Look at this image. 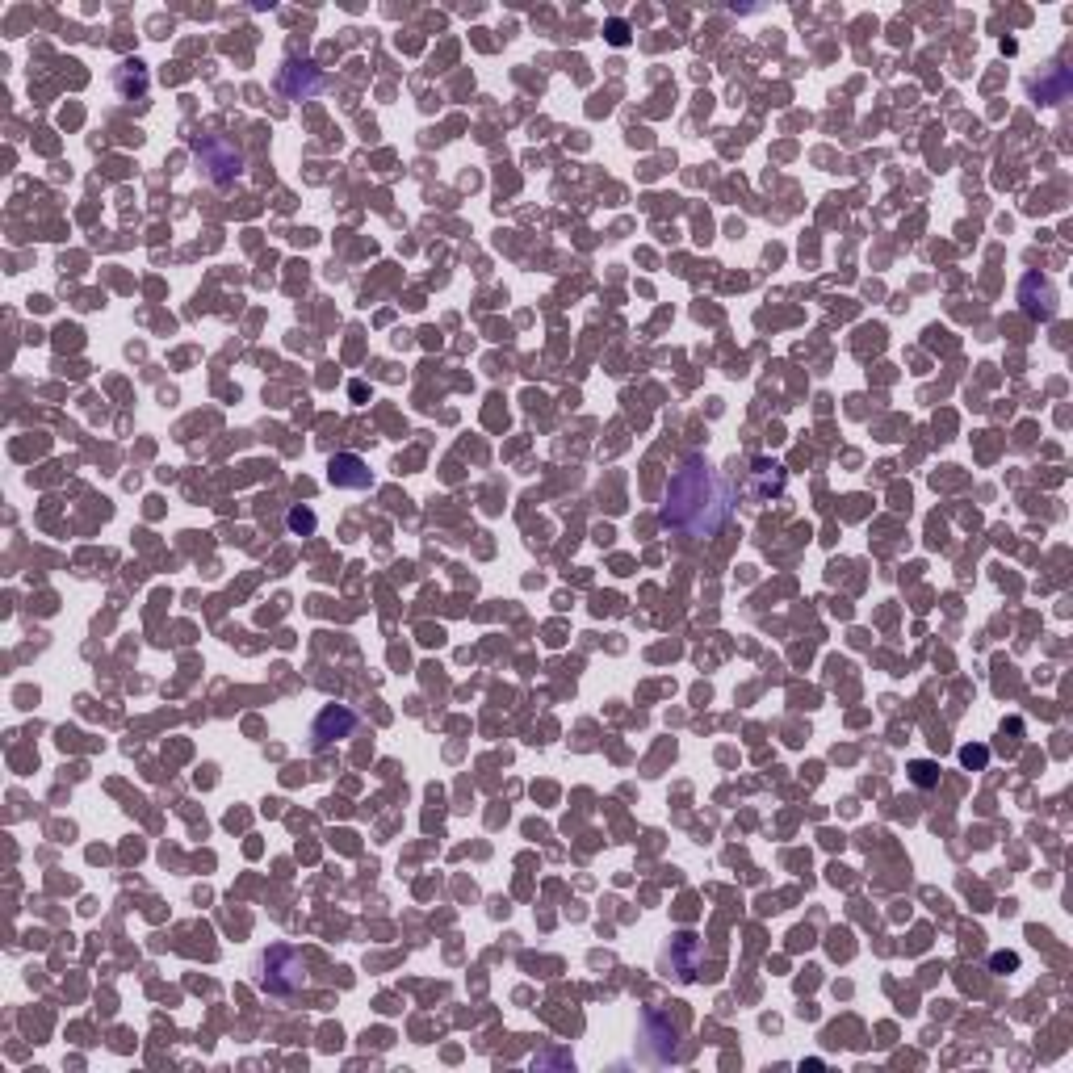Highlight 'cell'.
I'll return each instance as SVG.
<instances>
[{"label": "cell", "mask_w": 1073, "mask_h": 1073, "mask_svg": "<svg viewBox=\"0 0 1073 1073\" xmlns=\"http://www.w3.org/2000/svg\"><path fill=\"white\" fill-rule=\"evenodd\" d=\"M1015 965H1019L1015 956H994V969H1015Z\"/></svg>", "instance_id": "7c38bea8"}, {"label": "cell", "mask_w": 1073, "mask_h": 1073, "mask_svg": "<svg viewBox=\"0 0 1073 1073\" xmlns=\"http://www.w3.org/2000/svg\"><path fill=\"white\" fill-rule=\"evenodd\" d=\"M290 529H294V533H311V529H315V512L294 508V512H290Z\"/></svg>", "instance_id": "30bf717a"}, {"label": "cell", "mask_w": 1073, "mask_h": 1073, "mask_svg": "<svg viewBox=\"0 0 1073 1073\" xmlns=\"http://www.w3.org/2000/svg\"><path fill=\"white\" fill-rule=\"evenodd\" d=\"M910 780L918 788H931V784H939V768H935V763H927V759H918V763H910Z\"/></svg>", "instance_id": "9c48e42d"}, {"label": "cell", "mask_w": 1073, "mask_h": 1073, "mask_svg": "<svg viewBox=\"0 0 1073 1073\" xmlns=\"http://www.w3.org/2000/svg\"><path fill=\"white\" fill-rule=\"evenodd\" d=\"M327 478H332L336 487H357V491H365L369 483H374V474H369V466L361 462V457H353V453H340V457H332V462H327Z\"/></svg>", "instance_id": "52a82bcc"}, {"label": "cell", "mask_w": 1073, "mask_h": 1073, "mask_svg": "<svg viewBox=\"0 0 1073 1073\" xmlns=\"http://www.w3.org/2000/svg\"><path fill=\"white\" fill-rule=\"evenodd\" d=\"M730 503H726V487L717 483L713 466L705 457H688V462L671 474L667 483V499H663V529L684 533V537H709L721 529Z\"/></svg>", "instance_id": "6da1fadb"}, {"label": "cell", "mask_w": 1073, "mask_h": 1073, "mask_svg": "<svg viewBox=\"0 0 1073 1073\" xmlns=\"http://www.w3.org/2000/svg\"><path fill=\"white\" fill-rule=\"evenodd\" d=\"M642 1040H646V1044H659V1053H654V1061H659V1065L675 1061V1027H671L667 1015L646 1011V1019H642Z\"/></svg>", "instance_id": "8992f818"}, {"label": "cell", "mask_w": 1073, "mask_h": 1073, "mask_svg": "<svg viewBox=\"0 0 1073 1073\" xmlns=\"http://www.w3.org/2000/svg\"><path fill=\"white\" fill-rule=\"evenodd\" d=\"M193 156H197V172L218 185V189H227L239 181V172H244V156L235 151L231 139L223 135H202V139H193Z\"/></svg>", "instance_id": "7a4b0ae2"}, {"label": "cell", "mask_w": 1073, "mask_h": 1073, "mask_svg": "<svg viewBox=\"0 0 1073 1073\" xmlns=\"http://www.w3.org/2000/svg\"><path fill=\"white\" fill-rule=\"evenodd\" d=\"M327 84V76L315 68V63H286L277 76V89L286 93L290 101H306V97H315L319 89Z\"/></svg>", "instance_id": "277c9868"}, {"label": "cell", "mask_w": 1073, "mask_h": 1073, "mask_svg": "<svg viewBox=\"0 0 1073 1073\" xmlns=\"http://www.w3.org/2000/svg\"><path fill=\"white\" fill-rule=\"evenodd\" d=\"M302 981H306V960H302V952L281 948V944L265 952V977H260V990H265V994L290 998V994L302 990Z\"/></svg>", "instance_id": "3957f363"}, {"label": "cell", "mask_w": 1073, "mask_h": 1073, "mask_svg": "<svg viewBox=\"0 0 1073 1073\" xmlns=\"http://www.w3.org/2000/svg\"><path fill=\"white\" fill-rule=\"evenodd\" d=\"M353 730H357V713L353 709H344V705L323 709L319 721H315V751H327L336 738H348Z\"/></svg>", "instance_id": "5b68a950"}, {"label": "cell", "mask_w": 1073, "mask_h": 1073, "mask_svg": "<svg viewBox=\"0 0 1073 1073\" xmlns=\"http://www.w3.org/2000/svg\"><path fill=\"white\" fill-rule=\"evenodd\" d=\"M960 759H965V768H985L990 751H985V747H965V751H960Z\"/></svg>", "instance_id": "8fae6325"}, {"label": "cell", "mask_w": 1073, "mask_h": 1073, "mask_svg": "<svg viewBox=\"0 0 1073 1073\" xmlns=\"http://www.w3.org/2000/svg\"><path fill=\"white\" fill-rule=\"evenodd\" d=\"M1069 89H1073V80H1069V68H1061V63H1053V68L1040 72V80H1036V97H1040V105H1061V101H1069Z\"/></svg>", "instance_id": "ba28073f"}]
</instances>
